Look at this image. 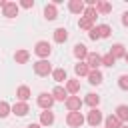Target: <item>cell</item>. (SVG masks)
Here are the masks:
<instances>
[{
	"label": "cell",
	"mask_w": 128,
	"mask_h": 128,
	"mask_svg": "<svg viewBox=\"0 0 128 128\" xmlns=\"http://www.w3.org/2000/svg\"><path fill=\"white\" fill-rule=\"evenodd\" d=\"M84 122H86V118L82 112H68V116H66V124L72 128H80Z\"/></svg>",
	"instance_id": "1"
},
{
	"label": "cell",
	"mask_w": 128,
	"mask_h": 128,
	"mask_svg": "<svg viewBox=\"0 0 128 128\" xmlns=\"http://www.w3.org/2000/svg\"><path fill=\"white\" fill-rule=\"evenodd\" d=\"M50 52H52V46H50L46 40L36 42V46H34V54H36V56H40V58L44 60V58H48V56H50Z\"/></svg>",
	"instance_id": "2"
},
{
	"label": "cell",
	"mask_w": 128,
	"mask_h": 128,
	"mask_svg": "<svg viewBox=\"0 0 128 128\" xmlns=\"http://www.w3.org/2000/svg\"><path fill=\"white\" fill-rule=\"evenodd\" d=\"M34 72L38 76H48V74H52V66L48 60H38V62H34Z\"/></svg>",
	"instance_id": "3"
},
{
	"label": "cell",
	"mask_w": 128,
	"mask_h": 128,
	"mask_svg": "<svg viewBox=\"0 0 128 128\" xmlns=\"http://www.w3.org/2000/svg\"><path fill=\"white\" fill-rule=\"evenodd\" d=\"M102 120H104V116H102V112H100L98 108H92V110L88 112V116H86V122H88L90 126H100Z\"/></svg>",
	"instance_id": "4"
},
{
	"label": "cell",
	"mask_w": 128,
	"mask_h": 128,
	"mask_svg": "<svg viewBox=\"0 0 128 128\" xmlns=\"http://www.w3.org/2000/svg\"><path fill=\"white\" fill-rule=\"evenodd\" d=\"M86 64L90 70H98L102 66V56L96 54V52H88V58H86Z\"/></svg>",
	"instance_id": "5"
},
{
	"label": "cell",
	"mask_w": 128,
	"mask_h": 128,
	"mask_svg": "<svg viewBox=\"0 0 128 128\" xmlns=\"http://www.w3.org/2000/svg\"><path fill=\"white\" fill-rule=\"evenodd\" d=\"M52 104H54V96H52V92H50V94L42 92V94L38 96V106H40V108L50 110V108H52Z\"/></svg>",
	"instance_id": "6"
},
{
	"label": "cell",
	"mask_w": 128,
	"mask_h": 128,
	"mask_svg": "<svg viewBox=\"0 0 128 128\" xmlns=\"http://www.w3.org/2000/svg\"><path fill=\"white\" fill-rule=\"evenodd\" d=\"M64 104H66L68 112H80V108H82V100H80V96H68V100H66Z\"/></svg>",
	"instance_id": "7"
},
{
	"label": "cell",
	"mask_w": 128,
	"mask_h": 128,
	"mask_svg": "<svg viewBox=\"0 0 128 128\" xmlns=\"http://www.w3.org/2000/svg\"><path fill=\"white\" fill-rule=\"evenodd\" d=\"M68 10L74 12V14H84L86 4H84L82 0H70V2H68Z\"/></svg>",
	"instance_id": "8"
},
{
	"label": "cell",
	"mask_w": 128,
	"mask_h": 128,
	"mask_svg": "<svg viewBox=\"0 0 128 128\" xmlns=\"http://www.w3.org/2000/svg\"><path fill=\"white\" fill-rule=\"evenodd\" d=\"M28 112H30V108H28L26 102H16V104L12 106V114H14V116H26Z\"/></svg>",
	"instance_id": "9"
},
{
	"label": "cell",
	"mask_w": 128,
	"mask_h": 128,
	"mask_svg": "<svg viewBox=\"0 0 128 128\" xmlns=\"http://www.w3.org/2000/svg\"><path fill=\"white\" fill-rule=\"evenodd\" d=\"M4 16H6V18L18 16V4H16V2H6V6H4Z\"/></svg>",
	"instance_id": "10"
},
{
	"label": "cell",
	"mask_w": 128,
	"mask_h": 128,
	"mask_svg": "<svg viewBox=\"0 0 128 128\" xmlns=\"http://www.w3.org/2000/svg\"><path fill=\"white\" fill-rule=\"evenodd\" d=\"M52 124H54V112L44 110L40 114V126H52Z\"/></svg>",
	"instance_id": "11"
},
{
	"label": "cell",
	"mask_w": 128,
	"mask_h": 128,
	"mask_svg": "<svg viewBox=\"0 0 128 128\" xmlns=\"http://www.w3.org/2000/svg\"><path fill=\"white\" fill-rule=\"evenodd\" d=\"M44 16H46V20H54V18H58V10H56V4H54V2L44 6Z\"/></svg>",
	"instance_id": "12"
},
{
	"label": "cell",
	"mask_w": 128,
	"mask_h": 128,
	"mask_svg": "<svg viewBox=\"0 0 128 128\" xmlns=\"http://www.w3.org/2000/svg\"><path fill=\"white\" fill-rule=\"evenodd\" d=\"M102 80H104V76H102L100 70H90V74H88V82L90 84L98 86V84H102Z\"/></svg>",
	"instance_id": "13"
},
{
	"label": "cell",
	"mask_w": 128,
	"mask_h": 128,
	"mask_svg": "<svg viewBox=\"0 0 128 128\" xmlns=\"http://www.w3.org/2000/svg\"><path fill=\"white\" fill-rule=\"evenodd\" d=\"M52 96H54V100H60V102H66V100H68V92H66V88H62V86H56V88L52 90Z\"/></svg>",
	"instance_id": "14"
},
{
	"label": "cell",
	"mask_w": 128,
	"mask_h": 128,
	"mask_svg": "<svg viewBox=\"0 0 128 128\" xmlns=\"http://www.w3.org/2000/svg\"><path fill=\"white\" fill-rule=\"evenodd\" d=\"M74 56H76L80 62L86 60V58H88V50H86V46H84V44H76V46H74Z\"/></svg>",
	"instance_id": "15"
},
{
	"label": "cell",
	"mask_w": 128,
	"mask_h": 128,
	"mask_svg": "<svg viewBox=\"0 0 128 128\" xmlns=\"http://www.w3.org/2000/svg\"><path fill=\"white\" fill-rule=\"evenodd\" d=\"M16 98H18V102H26V100L30 98V88H28V86H18Z\"/></svg>",
	"instance_id": "16"
},
{
	"label": "cell",
	"mask_w": 128,
	"mask_h": 128,
	"mask_svg": "<svg viewBox=\"0 0 128 128\" xmlns=\"http://www.w3.org/2000/svg\"><path fill=\"white\" fill-rule=\"evenodd\" d=\"M104 124H106V128H122V122L118 120V116H116V114H110V116H106Z\"/></svg>",
	"instance_id": "17"
},
{
	"label": "cell",
	"mask_w": 128,
	"mask_h": 128,
	"mask_svg": "<svg viewBox=\"0 0 128 128\" xmlns=\"http://www.w3.org/2000/svg\"><path fill=\"white\" fill-rule=\"evenodd\" d=\"M54 40H56L58 44L66 42V40H68V30H66V28H56V30H54Z\"/></svg>",
	"instance_id": "18"
},
{
	"label": "cell",
	"mask_w": 128,
	"mask_h": 128,
	"mask_svg": "<svg viewBox=\"0 0 128 128\" xmlns=\"http://www.w3.org/2000/svg\"><path fill=\"white\" fill-rule=\"evenodd\" d=\"M80 90V80H76V78H70V80H66V92H70V94H76Z\"/></svg>",
	"instance_id": "19"
},
{
	"label": "cell",
	"mask_w": 128,
	"mask_h": 128,
	"mask_svg": "<svg viewBox=\"0 0 128 128\" xmlns=\"http://www.w3.org/2000/svg\"><path fill=\"white\" fill-rule=\"evenodd\" d=\"M84 102H86L90 108H98V104H100V96H98V94H94V92H90V94H86Z\"/></svg>",
	"instance_id": "20"
},
{
	"label": "cell",
	"mask_w": 128,
	"mask_h": 128,
	"mask_svg": "<svg viewBox=\"0 0 128 128\" xmlns=\"http://www.w3.org/2000/svg\"><path fill=\"white\" fill-rule=\"evenodd\" d=\"M28 58H30V52H28V50H16V54H14V60H16L18 64H26Z\"/></svg>",
	"instance_id": "21"
},
{
	"label": "cell",
	"mask_w": 128,
	"mask_h": 128,
	"mask_svg": "<svg viewBox=\"0 0 128 128\" xmlns=\"http://www.w3.org/2000/svg\"><path fill=\"white\" fill-rule=\"evenodd\" d=\"M74 72H76V76H88V74H90V68H88L86 62H78V64L74 66Z\"/></svg>",
	"instance_id": "22"
},
{
	"label": "cell",
	"mask_w": 128,
	"mask_h": 128,
	"mask_svg": "<svg viewBox=\"0 0 128 128\" xmlns=\"http://www.w3.org/2000/svg\"><path fill=\"white\" fill-rule=\"evenodd\" d=\"M116 116H118L120 122H128V106L126 104H120L116 108Z\"/></svg>",
	"instance_id": "23"
},
{
	"label": "cell",
	"mask_w": 128,
	"mask_h": 128,
	"mask_svg": "<svg viewBox=\"0 0 128 128\" xmlns=\"http://www.w3.org/2000/svg\"><path fill=\"white\" fill-rule=\"evenodd\" d=\"M110 54H112L114 58H124V56H126V50H124L122 44H114V46L110 48Z\"/></svg>",
	"instance_id": "24"
},
{
	"label": "cell",
	"mask_w": 128,
	"mask_h": 128,
	"mask_svg": "<svg viewBox=\"0 0 128 128\" xmlns=\"http://www.w3.org/2000/svg\"><path fill=\"white\" fill-rule=\"evenodd\" d=\"M52 78H54L56 82H64V80H68L64 68H56V70H52Z\"/></svg>",
	"instance_id": "25"
},
{
	"label": "cell",
	"mask_w": 128,
	"mask_h": 128,
	"mask_svg": "<svg viewBox=\"0 0 128 128\" xmlns=\"http://www.w3.org/2000/svg\"><path fill=\"white\" fill-rule=\"evenodd\" d=\"M96 30H98V36H100V38H108V36L112 34V28H110L108 24H100V26H96Z\"/></svg>",
	"instance_id": "26"
},
{
	"label": "cell",
	"mask_w": 128,
	"mask_h": 128,
	"mask_svg": "<svg viewBox=\"0 0 128 128\" xmlns=\"http://www.w3.org/2000/svg\"><path fill=\"white\" fill-rule=\"evenodd\" d=\"M96 12H102V14H108L110 10H112V4H108V2H98L96 0Z\"/></svg>",
	"instance_id": "27"
},
{
	"label": "cell",
	"mask_w": 128,
	"mask_h": 128,
	"mask_svg": "<svg viewBox=\"0 0 128 128\" xmlns=\"http://www.w3.org/2000/svg\"><path fill=\"white\" fill-rule=\"evenodd\" d=\"M10 112H12V106L6 100H0V118H6Z\"/></svg>",
	"instance_id": "28"
},
{
	"label": "cell",
	"mask_w": 128,
	"mask_h": 128,
	"mask_svg": "<svg viewBox=\"0 0 128 128\" xmlns=\"http://www.w3.org/2000/svg\"><path fill=\"white\" fill-rule=\"evenodd\" d=\"M78 26H80V28H82V30H88V32H90V30H92V28H94V22H92V20H88V18H84V16H82V18H80V20H78Z\"/></svg>",
	"instance_id": "29"
},
{
	"label": "cell",
	"mask_w": 128,
	"mask_h": 128,
	"mask_svg": "<svg viewBox=\"0 0 128 128\" xmlns=\"http://www.w3.org/2000/svg\"><path fill=\"white\" fill-rule=\"evenodd\" d=\"M96 16H98V12H96V8L94 6H86V10H84V18H88V20H96Z\"/></svg>",
	"instance_id": "30"
},
{
	"label": "cell",
	"mask_w": 128,
	"mask_h": 128,
	"mask_svg": "<svg viewBox=\"0 0 128 128\" xmlns=\"http://www.w3.org/2000/svg\"><path fill=\"white\" fill-rule=\"evenodd\" d=\"M114 62H116V58H114L110 52L102 56V66H108V68H112V66H114Z\"/></svg>",
	"instance_id": "31"
},
{
	"label": "cell",
	"mask_w": 128,
	"mask_h": 128,
	"mask_svg": "<svg viewBox=\"0 0 128 128\" xmlns=\"http://www.w3.org/2000/svg\"><path fill=\"white\" fill-rule=\"evenodd\" d=\"M118 86H120L122 90H128V74H122V76L118 78Z\"/></svg>",
	"instance_id": "32"
},
{
	"label": "cell",
	"mask_w": 128,
	"mask_h": 128,
	"mask_svg": "<svg viewBox=\"0 0 128 128\" xmlns=\"http://www.w3.org/2000/svg\"><path fill=\"white\" fill-rule=\"evenodd\" d=\"M88 36H90V40H98V38H100V36H98V30H96V26H94V28L88 32Z\"/></svg>",
	"instance_id": "33"
},
{
	"label": "cell",
	"mask_w": 128,
	"mask_h": 128,
	"mask_svg": "<svg viewBox=\"0 0 128 128\" xmlns=\"http://www.w3.org/2000/svg\"><path fill=\"white\" fill-rule=\"evenodd\" d=\"M20 6H22V8H32V6H34V0H22Z\"/></svg>",
	"instance_id": "34"
},
{
	"label": "cell",
	"mask_w": 128,
	"mask_h": 128,
	"mask_svg": "<svg viewBox=\"0 0 128 128\" xmlns=\"http://www.w3.org/2000/svg\"><path fill=\"white\" fill-rule=\"evenodd\" d=\"M122 24H124V26H128V12H124V14H122Z\"/></svg>",
	"instance_id": "35"
},
{
	"label": "cell",
	"mask_w": 128,
	"mask_h": 128,
	"mask_svg": "<svg viewBox=\"0 0 128 128\" xmlns=\"http://www.w3.org/2000/svg\"><path fill=\"white\" fill-rule=\"evenodd\" d=\"M26 128H42V126H40V124H28Z\"/></svg>",
	"instance_id": "36"
},
{
	"label": "cell",
	"mask_w": 128,
	"mask_h": 128,
	"mask_svg": "<svg viewBox=\"0 0 128 128\" xmlns=\"http://www.w3.org/2000/svg\"><path fill=\"white\" fill-rule=\"evenodd\" d=\"M4 6H6V2H4V0H0V8H4Z\"/></svg>",
	"instance_id": "37"
},
{
	"label": "cell",
	"mask_w": 128,
	"mask_h": 128,
	"mask_svg": "<svg viewBox=\"0 0 128 128\" xmlns=\"http://www.w3.org/2000/svg\"><path fill=\"white\" fill-rule=\"evenodd\" d=\"M124 60H126V62H128V52H126V56H124Z\"/></svg>",
	"instance_id": "38"
},
{
	"label": "cell",
	"mask_w": 128,
	"mask_h": 128,
	"mask_svg": "<svg viewBox=\"0 0 128 128\" xmlns=\"http://www.w3.org/2000/svg\"><path fill=\"white\" fill-rule=\"evenodd\" d=\"M122 128H128V126H122Z\"/></svg>",
	"instance_id": "39"
}]
</instances>
